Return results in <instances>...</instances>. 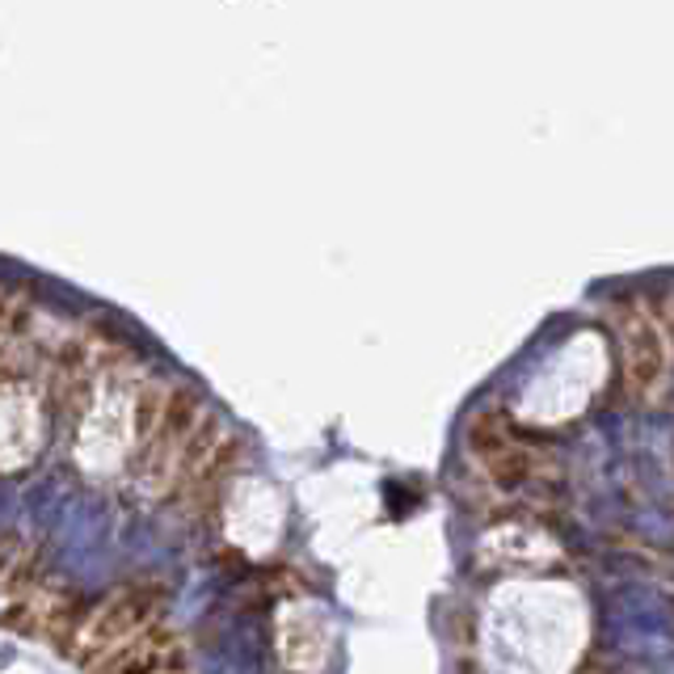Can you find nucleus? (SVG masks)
I'll return each instance as SVG.
<instances>
[{
    "instance_id": "obj_4",
    "label": "nucleus",
    "mask_w": 674,
    "mask_h": 674,
    "mask_svg": "<svg viewBox=\"0 0 674 674\" xmlns=\"http://www.w3.org/2000/svg\"><path fill=\"white\" fill-rule=\"evenodd\" d=\"M93 620V607L84 603L81 594L77 598H55V603H43V620H38V637L64 653V658H77L81 653V637L84 628Z\"/></svg>"
},
{
    "instance_id": "obj_1",
    "label": "nucleus",
    "mask_w": 674,
    "mask_h": 674,
    "mask_svg": "<svg viewBox=\"0 0 674 674\" xmlns=\"http://www.w3.org/2000/svg\"><path fill=\"white\" fill-rule=\"evenodd\" d=\"M164 598H169V586L157 582V578L123 582L102 607H93V620H89V628H84L77 662L89 671L110 646H118V641H127V637H135V632L152 628V624L161 620Z\"/></svg>"
},
{
    "instance_id": "obj_2",
    "label": "nucleus",
    "mask_w": 674,
    "mask_h": 674,
    "mask_svg": "<svg viewBox=\"0 0 674 674\" xmlns=\"http://www.w3.org/2000/svg\"><path fill=\"white\" fill-rule=\"evenodd\" d=\"M203 413H207V409H203V392H198L194 384H186V379H178L173 392H169V404H164L161 422H157V431L148 438V447L135 452V456L144 459V477H161V489L169 485L173 464H178V452H182L186 434L198 426Z\"/></svg>"
},
{
    "instance_id": "obj_5",
    "label": "nucleus",
    "mask_w": 674,
    "mask_h": 674,
    "mask_svg": "<svg viewBox=\"0 0 674 674\" xmlns=\"http://www.w3.org/2000/svg\"><path fill=\"white\" fill-rule=\"evenodd\" d=\"M219 443H224V422H219V413H203V418H198V426L186 434L182 452H178V464H173V477H169V485H164V498H173L178 489L186 485L190 477H194L207 459L216 456Z\"/></svg>"
},
{
    "instance_id": "obj_8",
    "label": "nucleus",
    "mask_w": 674,
    "mask_h": 674,
    "mask_svg": "<svg viewBox=\"0 0 674 674\" xmlns=\"http://www.w3.org/2000/svg\"><path fill=\"white\" fill-rule=\"evenodd\" d=\"M164 674H186V671H164Z\"/></svg>"
},
{
    "instance_id": "obj_3",
    "label": "nucleus",
    "mask_w": 674,
    "mask_h": 674,
    "mask_svg": "<svg viewBox=\"0 0 674 674\" xmlns=\"http://www.w3.org/2000/svg\"><path fill=\"white\" fill-rule=\"evenodd\" d=\"M164 671H186L182 637L164 620H157L152 628H144V632H135L127 641H118V646H110L89 666V674H164Z\"/></svg>"
},
{
    "instance_id": "obj_7",
    "label": "nucleus",
    "mask_w": 674,
    "mask_h": 674,
    "mask_svg": "<svg viewBox=\"0 0 674 674\" xmlns=\"http://www.w3.org/2000/svg\"><path fill=\"white\" fill-rule=\"evenodd\" d=\"M4 586L13 591V598L18 603H26L30 598V591H38L43 586V573H38V561H22V566L13 569L9 578H4Z\"/></svg>"
},
{
    "instance_id": "obj_6",
    "label": "nucleus",
    "mask_w": 674,
    "mask_h": 674,
    "mask_svg": "<svg viewBox=\"0 0 674 674\" xmlns=\"http://www.w3.org/2000/svg\"><path fill=\"white\" fill-rule=\"evenodd\" d=\"M178 379H164V376H144L139 388H135V409H132V431H135V452L148 447V438L157 431L161 422L164 404H169V392H173Z\"/></svg>"
}]
</instances>
